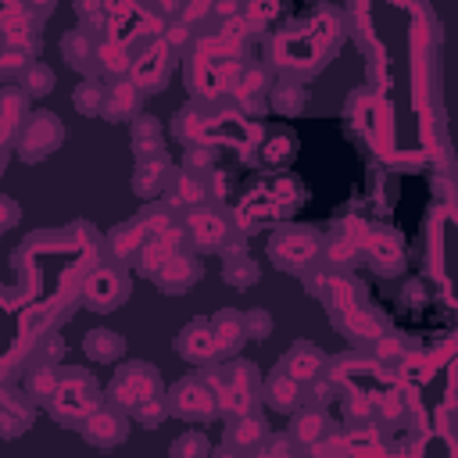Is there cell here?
<instances>
[{"mask_svg": "<svg viewBox=\"0 0 458 458\" xmlns=\"http://www.w3.org/2000/svg\"><path fill=\"white\" fill-rule=\"evenodd\" d=\"M54 401H57L61 412H68V415H75V412H82V408L90 405L86 394H82V383H65V387H57Z\"/></svg>", "mask_w": 458, "mask_h": 458, "instance_id": "7", "label": "cell"}, {"mask_svg": "<svg viewBox=\"0 0 458 458\" xmlns=\"http://www.w3.org/2000/svg\"><path fill=\"white\" fill-rule=\"evenodd\" d=\"M158 72H161V47H158V51H151V54H147V57H143L140 65H136V75H140V82L154 79Z\"/></svg>", "mask_w": 458, "mask_h": 458, "instance_id": "12", "label": "cell"}, {"mask_svg": "<svg viewBox=\"0 0 458 458\" xmlns=\"http://www.w3.org/2000/svg\"><path fill=\"white\" fill-rule=\"evenodd\" d=\"M165 4H176V0H165Z\"/></svg>", "mask_w": 458, "mask_h": 458, "instance_id": "22", "label": "cell"}, {"mask_svg": "<svg viewBox=\"0 0 458 458\" xmlns=\"http://www.w3.org/2000/svg\"><path fill=\"white\" fill-rule=\"evenodd\" d=\"M104 65H108V68H126V57H122V47L118 44L104 47Z\"/></svg>", "mask_w": 458, "mask_h": 458, "instance_id": "15", "label": "cell"}, {"mask_svg": "<svg viewBox=\"0 0 458 458\" xmlns=\"http://www.w3.org/2000/svg\"><path fill=\"white\" fill-rule=\"evenodd\" d=\"M86 437H90L93 444H100V448H111L115 441H122V423L115 419V415L100 412V415H93V419H90Z\"/></svg>", "mask_w": 458, "mask_h": 458, "instance_id": "2", "label": "cell"}, {"mask_svg": "<svg viewBox=\"0 0 458 458\" xmlns=\"http://www.w3.org/2000/svg\"><path fill=\"white\" fill-rule=\"evenodd\" d=\"M190 226H194V237H197L201 244H219L222 233H226V226H222L215 215H208V212H197V215L190 219Z\"/></svg>", "mask_w": 458, "mask_h": 458, "instance_id": "6", "label": "cell"}, {"mask_svg": "<svg viewBox=\"0 0 458 458\" xmlns=\"http://www.w3.org/2000/svg\"><path fill=\"white\" fill-rule=\"evenodd\" d=\"M273 251H276V255H290L286 262H304L311 251H315V244H311L308 237H280Z\"/></svg>", "mask_w": 458, "mask_h": 458, "instance_id": "8", "label": "cell"}, {"mask_svg": "<svg viewBox=\"0 0 458 458\" xmlns=\"http://www.w3.org/2000/svg\"><path fill=\"white\" fill-rule=\"evenodd\" d=\"M118 276L115 273H97L90 283H86V297H90V304H111L115 297H118Z\"/></svg>", "mask_w": 458, "mask_h": 458, "instance_id": "5", "label": "cell"}, {"mask_svg": "<svg viewBox=\"0 0 458 458\" xmlns=\"http://www.w3.org/2000/svg\"><path fill=\"white\" fill-rule=\"evenodd\" d=\"M315 365H319V355H311V351H297V355L286 362V369H290V376H294V380L311 376V372H315Z\"/></svg>", "mask_w": 458, "mask_h": 458, "instance_id": "10", "label": "cell"}, {"mask_svg": "<svg viewBox=\"0 0 458 458\" xmlns=\"http://www.w3.org/2000/svg\"><path fill=\"white\" fill-rule=\"evenodd\" d=\"M319 430H322V419H315V415H304V419L297 423V433L304 437V441H315Z\"/></svg>", "mask_w": 458, "mask_h": 458, "instance_id": "13", "label": "cell"}, {"mask_svg": "<svg viewBox=\"0 0 458 458\" xmlns=\"http://www.w3.org/2000/svg\"><path fill=\"white\" fill-rule=\"evenodd\" d=\"M262 430H265L262 423H244V426H240V433H237V441H244V444H247V441H255V437H262Z\"/></svg>", "mask_w": 458, "mask_h": 458, "instance_id": "16", "label": "cell"}, {"mask_svg": "<svg viewBox=\"0 0 458 458\" xmlns=\"http://www.w3.org/2000/svg\"><path fill=\"white\" fill-rule=\"evenodd\" d=\"M204 8H208V0H194V4H190V18L204 15Z\"/></svg>", "mask_w": 458, "mask_h": 458, "instance_id": "19", "label": "cell"}, {"mask_svg": "<svg viewBox=\"0 0 458 458\" xmlns=\"http://www.w3.org/2000/svg\"><path fill=\"white\" fill-rule=\"evenodd\" d=\"M294 394H297L294 383H290L286 376H280V380L273 383V405H276V408H290V405H294Z\"/></svg>", "mask_w": 458, "mask_h": 458, "instance_id": "11", "label": "cell"}, {"mask_svg": "<svg viewBox=\"0 0 458 458\" xmlns=\"http://www.w3.org/2000/svg\"><path fill=\"white\" fill-rule=\"evenodd\" d=\"M183 197H186V201H194V197H201V186H197L194 179H183Z\"/></svg>", "mask_w": 458, "mask_h": 458, "instance_id": "17", "label": "cell"}, {"mask_svg": "<svg viewBox=\"0 0 458 458\" xmlns=\"http://www.w3.org/2000/svg\"><path fill=\"white\" fill-rule=\"evenodd\" d=\"M118 351H122V340L115 337V333H108V329H97V333L86 337V355L97 358V362H111Z\"/></svg>", "mask_w": 458, "mask_h": 458, "instance_id": "4", "label": "cell"}, {"mask_svg": "<svg viewBox=\"0 0 458 458\" xmlns=\"http://www.w3.org/2000/svg\"><path fill=\"white\" fill-rule=\"evenodd\" d=\"M179 412L183 415H208L212 412V394L201 383H183L179 387Z\"/></svg>", "mask_w": 458, "mask_h": 458, "instance_id": "3", "label": "cell"}, {"mask_svg": "<svg viewBox=\"0 0 458 458\" xmlns=\"http://www.w3.org/2000/svg\"><path fill=\"white\" fill-rule=\"evenodd\" d=\"M111 8H118V11H126V0H111Z\"/></svg>", "mask_w": 458, "mask_h": 458, "instance_id": "20", "label": "cell"}, {"mask_svg": "<svg viewBox=\"0 0 458 458\" xmlns=\"http://www.w3.org/2000/svg\"><path fill=\"white\" fill-rule=\"evenodd\" d=\"M133 108V90L129 86H118L115 90V100H111V115L115 111H129Z\"/></svg>", "mask_w": 458, "mask_h": 458, "instance_id": "14", "label": "cell"}, {"mask_svg": "<svg viewBox=\"0 0 458 458\" xmlns=\"http://www.w3.org/2000/svg\"><path fill=\"white\" fill-rule=\"evenodd\" d=\"M51 387H54V376H47V372L36 376V383H33V390H51Z\"/></svg>", "mask_w": 458, "mask_h": 458, "instance_id": "18", "label": "cell"}, {"mask_svg": "<svg viewBox=\"0 0 458 458\" xmlns=\"http://www.w3.org/2000/svg\"><path fill=\"white\" fill-rule=\"evenodd\" d=\"M0 226H4V197H0Z\"/></svg>", "mask_w": 458, "mask_h": 458, "instance_id": "21", "label": "cell"}, {"mask_svg": "<svg viewBox=\"0 0 458 458\" xmlns=\"http://www.w3.org/2000/svg\"><path fill=\"white\" fill-rule=\"evenodd\" d=\"M57 136H61V126H54V122H47V118H36L33 126L26 129V143L33 140L36 147H51Z\"/></svg>", "mask_w": 458, "mask_h": 458, "instance_id": "9", "label": "cell"}, {"mask_svg": "<svg viewBox=\"0 0 458 458\" xmlns=\"http://www.w3.org/2000/svg\"><path fill=\"white\" fill-rule=\"evenodd\" d=\"M154 376H151V369H140V365H133L129 372H122L118 376V383H115V398L122 401V405H147V398L154 394Z\"/></svg>", "mask_w": 458, "mask_h": 458, "instance_id": "1", "label": "cell"}]
</instances>
